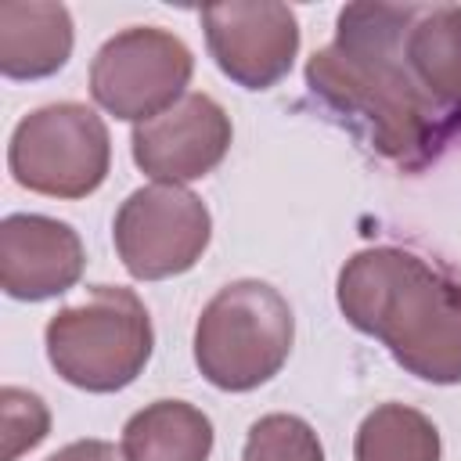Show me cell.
Instances as JSON below:
<instances>
[{"label":"cell","instance_id":"3957f363","mask_svg":"<svg viewBox=\"0 0 461 461\" xmlns=\"http://www.w3.org/2000/svg\"><path fill=\"white\" fill-rule=\"evenodd\" d=\"M50 367L83 393H119L148 367L155 328L133 288L94 285L83 303L61 306L43 331Z\"/></svg>","mask_w":461,"mask_h":461},{"label":"cell","instance_id":"277c9868","mask_svg":"<svg viewBox=\"0 0 461 461\" xmlns=\"http://www.w3.org/2000/svg\"><path fill=\"white\" fill-rule=\"evenodd\" d=\"M292 339L295 317L274 285L230 281L205 303L194 324V364L209 385L249 393L285 367Z\"/></svg>","mask_w":461,"mask_h":461},{"label":"cell","instance_id":"5bb4252c","mask_svg":"<svg viewBox=\"0 0 461 461\" xmlns=\"http://www.w3.org/2000/svg\"><path fill=\"white\" fill-rule=\"evenodd\" d=\"M439 429L407 403L375 407L353 439V461H439Z\"/></svg>","mask_w":461,"mask_h":461},{"label":"cell","instance_id":"4fadbf2b","mask_svg":"<svg viewBox=\"0 0 461 461\" xmlns=\"http://www.w3.org/2000/svg\"><path fill=\"white\" fill-rule=\"evenodd\" d=\"M126 461H209L212 421L187 400H155L122 425Z\"/></svg>","mask_w":461,"mask_h":461},{"label":"cell","instance_id":"9a60e30c","mask_svg":"<svg viewBox=\"0 0 461 461\" xmlns=\"http://www.w3.org/2000/svg\"><path fill=\"white\" fill-rule=\"evenodd\" d=\"M241 461H324V447L299 414H263L245 436Z\"/></svg>","mask_w":461,"mask_h":461},{"label":"cell","instance_id":"ba28073f","mask_svg":"<svg viewBox=\"0 0 461 461\" xmlns=\"http://www.w3.org/2000/svg\"><path fill=\"white\" fill-rule=\"evenodd\" d=\"M198 18L209 54L230 83L245 90H270L292 72V61L299 54V22L288 4H209Z\"/></svg>","mask_w":461,"mask_h":461},{"label":"cell","instance_id":"5b68a950","mask_svg":"<svg viewBox=\"0 0 461 461\" xmlns=\"http://www.w3.org/2000/svg\"><path fill=\"white\" fill-rule=\"evenodd\" d=\"M112 166V140L104 119L79 104L58 101L29 112L7 144V169L14 184L47 198L94 194Z\"/></svg>","mask_w":461,"mask_h":461},{"label":"cell","instance_id":"8992f818","mask_svg":"<svg viewBox=\"0 0 461 461\" xmlns=\"http://www.w3.org/2000/svg\"><path fill=\"white\" fill-rule=\"evenodd\" d=\"M194 76L191 47L158 25H133L101 43L90 61L94 101L126 122H148L173 108Z\"/></svg>","mask_w":461,"mask_h":461},{"label":"cell","instance_id":"30bf717a","mask_svg":"<svg viewBox=\"0 0 461 461\" xmlns=\"http://www.w3.org/2000/svg\"><path fill=\"white\" fill-rule=\"evenodd\" d=\"M86 267L79 234L54 216L11 212L0 223V288L22 303L68 292Z\"/></svg>","mask_w":461,"mask_h":461},{"label":"cell","instance_id":"7a4b0ae2","mask_svg":"<svg viewBox=\"0 0 461 461\" xmlns=\"http://www.w3.org/2000/svg\"><path fill=\"white\" fill-rule=\"evenodd\" d=\"M342 317L432 385L461 382V281L400 245H371L339 270Z\"/></svg>","mask_w":461,"mask_h":461},{"label":"cell","instance_id":"6da1fadb","mask_svg":"<svg viewBox=\"0 0 461 461\" xmlns=\"http://www.w3.org/2000/svg\"><path fill=\"white\" fill-rule=\"evenodd\" d=\"M411 4H349L335 40L310 54V94L371 151L407 169L421 166L447 133L439 112L403 65L400 43Z\"/></svg>","mask_w":461,"mask_h":461},{"label":"cell","instance_id":"9c48e42d","mask_svg":"<svg viewBox=\"0 0 461 461\" xmlns=\"http://www.w3.org/2000/svg\"><path fill=\"white\" fill-rule=\"evenodd\" d=\"M230 115L209 94H184L162 115L137 122L130 148L133 162L155 184H191L209 176L230 151Z\"/></svg>","mask_w":461,"mask_h":461},{"label":"cell","instance_id":"e0dca14e","mask_svg":"<svg viewBox=\"0 0 461 461\" xmlns=\"http://www.w3.org/2000/svg\"><path fill=\"white\" fill-rule=\"evenodd\" d=\"M47 461H126V457L108 439H76V443L54 450Z\"/></svg>","mask_w":461,"mask_h":461},{"label":"cell","instance_id":"2e32d148","mask_svg":"<svg viewBox=\"0 0 461 461\" xmlns=\"http://www.w3.org/2000/svg\"><path fill=\"white\" fill-rule=\"evenodd\" d=\"M50 432L47 403L18 385L0 389V461H18L25 450L40 447Z\"/></svg>","mask_w":461,"mask_h":461},{"label":"cell","instance_id":"52a82bcc","mask_svg":"<svg viewBox=\"0 0 461 461\" xmlns=\"http://www.w3.org/2000/svg\"><path fill=\"white\" fill-rule=\"evenodd\" d=\"M212 238L205 202L180 184H148L126 194L115 212L112 241L137 281H166L187 274Z\"/></svg>","mask_w":461,"mask_h":461},{"label":"cell","instance_id":"8fae6325","mask_svg":"<svg viewBox=\"0 0 461 461\" xmlns=\"http://www.w3.org/2000/svg\"><path fill=\"white\" fill-rule=\"evenodd\" d=\"M72 14L50 0L0 4V72L7 79H47L72 58Z\"/></svg>","mask_w":461,"mask_h":461},{"label":"cell","instance_id":"7c38bea8","mask_svg":"<svg viewBox=\"0 0 461 461\" xmlns=\"http://www.w3.org/2000/svg\"><path fill=\"white\" fill-rule=\"evenodd\" d=\"M400 54L439 112H461V4H411Z\"/></svg>","mask_w":461,"mask_h":461}]
</instances>
